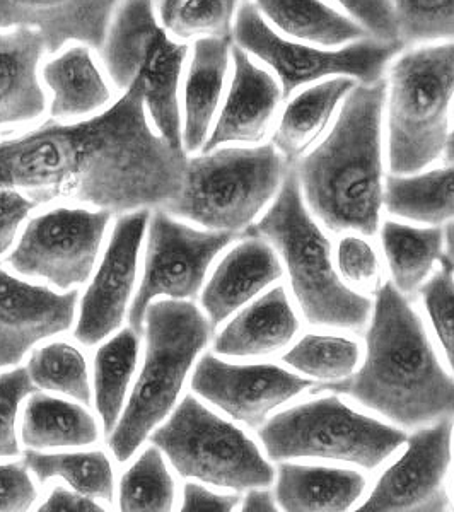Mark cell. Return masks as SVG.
<instances>
[{
    "label": "cell",
    "instance_id": "obj_40",
    "mask_svg": "<svg viewBox=\"0 0 454 512\" xmlns=\"http://www.w3.org/2000/svg\"><path fill=\"white\" fill-rule=\"evenodd\" d=\"M36 391L28 367L0 373V458H18L21 454L16 434L19 405Z\"/></svg>",
    "mask_w": 454,
    "mask_h": 512
},
{
    "label": "cell",
    "instance_id": "obj_12",
    "mask_svg": "<svg viewBox=\"0 0 454 512\" xmlns=\"http://www.w3.org/2000/svg\"><path fill=\"white\" fill-rule=\"evenodd\" d=\"M110 210L55 207L28 222L6 258L16 274L47 280L60 291L82 286L93 274L105 241Z\"/></svg>",
    "mask_w": 454,
    "mask_h": 512
},
{
    "label": "cell",
    "instance_id": "obj_30",
    "mask_svg": "<svg viewBox=\"0 0 454 512\" xmlns=\"http://www.w3.org/2000/svg\"><path fill=\"white\" fill-rule=\"evenodd\" d=\"M443 239L441 227L419 229L385 222L381 229V245L398 291L405 296L419 291L431 275L434 263L443 258Z\"/></svg>",
    "mask_w": 454,
    "mask_h": 512
},
{
    "label": "cell",
    "instance_id": "obj_49",
    "mask_svg": "<svg viewBox=\"0 0 454 512\" xmlns=\"http://www.w3.org/2000/svg\"><path fill=\"white\" fill-rule=\"evenodd\" d=\"M446 163L454 164V130L448 137V144H446Z\"/></svg>",
    "mask_w": 454,
    "mask_h": 512
},
{
    "label": "cell",
    "instance_id": "obj_4",
    "mask_svg": "<svg viewBox=\"0 0 454 512\" xmlns=\"http://www.w3.org/2000/svg\"><path fill=\"white\" fill-rule=\"evenodd\" d=\"M245 234L268 239L284 258L292 292L308 323L350 332L367 325L373 303L338 274L330 239L304 207L296 169H287L275 204Z\"/></svg>",
    "mask_w": 454,
    "mask_h": 512
},
{
    "label": "cell",
    "instance_id": "obj_19",
    "mask_svg": "<svg viewBox=\"0 0 454 512\" xmlns=\"http://www.w3.org/2000/svg\"><path fill=\"white\" fill-rule=\"evenodd\" d=\"M234 76L226 103L202 151L224 144H257L265 139L282 103V91L272 74L251 62L243 48H231Z\"/></svg>",
    "mask_w": 454,
    "mask_h": 512
},
{
    "label": "cell",
    "instance_id": "obj_26",
    "mask_svg": "<svg viewBox=\"0 0 454 512\" xmlns=\"http://www.w3.org/2000/svg\"><path fill=\"white\" fill-rule=\"evenodd\" d=\"M21 439L28 449L86 448L98 443L96 419L82 403L36 391L24 407Z\"/></svg>",
    "mask_w": 454,
    "mask_h": 512
},
{
    "label": "cell",
    "instance_id": "obj_5",
    "mask_svg": "<svg viewBox=\"0 0 454 512\" xmlns=\"http://www.w3.org/2000/svg\"><path fill=\"white\" fill-rule=\"evenodd\" d=\"M214 326L192 301H152L146 311V357L127 407L108 436L118 463L132 460L180 398L197 355L209 345Z\"/></svg>",
    "mask_w": 454,
    "mask_h": 512
},
{
    "label": "cell",
    "instance_id": "obj_43",
    "mask_svg": "<svg viewBox=\"0 0 454 512\" xmlns=\"http://www.w3.org/2000/svg\"><path fill=\"white\" fill-rule=\"evenodd\" d=\"M38 207L40 205L18 190L0 188V256L11 250L18 238L19 227L28 219L31 210Z\"/></svg>",
    "mask_w": 454,
    "mask_h": 512
},
{
    "label": "cell",
    "instance_id": "obj_24",
    "mask_svg": "<svg viewBox=\"0 0 454 512\" xmlns=\"http://www.w3.org/2000/svg\"><path fill=\"white\" fill-rule=\"evenodd\" d=\"M367 489L356 470L282 463L277 473V502L289 512L349 511Z\"/></svg>",
    "mask_w": 454,
    "mask_h": 512
},
{
    "label": "cell",
    "instance_id": "obj_23",
    "mask_svg": "<svg viewBox=\"0 0 454 512\" xmlns=\"http://www.w3.org/2000/svg\"><path fill=\"white\" fill-rule=\"evenodd\" d=\"M233 40L202 36L193 45L192 60L185 81V152H195L209 139L210 125L214 122L221 103L229 55Z\"/></svg>",
    "mask_w": 454,
    "mask_h": 512
},
{
    "label": "cell",
    "instance_id": "obj_35",
    "mask_svg": "<svg viewBox=\"0 0 454 512\" xmlns=\"http://www.w3.org/2000/svg\"><path fill=\"white\" fill-rule=\"evenodd\" d=\"M175 497V480L164 463L163 453L151 444L123 473L118 489L120 511H171Z\"/></svg>",
    "mask_w": 454,
    "mask_h": 512
},
{
    "label": "cell",
    "instance_id": "obj_41",
    "mask_svg": "<svg viewBox=\"0 0 454 512\" xmlns=\"http://www.w3.org/2000/svg\"><path fill=\"white\" fill-rule=\"evenodd\" d=\"M357 19L362 28L381 41L398 40L393 0H335Z\"/></svg>",
    "mask_w": 454,
    "mask_h": 512
},
{
    "label": "cell",
    "instance_id": "obj_31",
    "mask_svg": "<svg viewBox=\"0 0 454 512\" xmlns=\"http://www.w3.org/2000/svg\"><path fill=\"white\" fill-rule=\"evenodd\" d=\"M386 209L393 216L425 224H441L454 217V164L425 175L386 181Z\"/></svg>",
    "mask_w": 454,
    "mask_h": 512
},
{
    "label": "cell",
    "instance_id": "obj_48",
    "mask_svg": "<svg viewBox=\"0 0 454 512\" xmlns=\"http://www.w3.org/2000/svg\"><path fill=\"white\" fill-rule=\"evenodd\" d=\"M446 255H443V265L454 272V222H449L448 226H446Z\"/></svg>",
    "mask_w": 454,
    "mask_h": 512
},
{
    "label": "cell",
    "instance_id": "obj_47",
    "mask_svg": "<svg viewBox=\"0 0 454 512\" xmlns=\"http://www.w3.org/2000/svg\"><path fill=\"white\" fill-rule=\"evenodd\" d=\"M185 0H159V14L163 19L164 26L168 28L171 19L175 18L176 11L180 9Z\"/></svg>",
    "mask_w": 454,
    "mask_h": 512
},
{
    "label": "cell",
    "instance_id": "obj_11",
    "mask_svg": "<svg viewBox=\"0 0 454 512\" xmlns=\"http://www.w3.org/2000/svg\"><path fill=\"white\" fill-rule=\"evenodd\" d=\"M233 38L238 47L274 69L284 99L304 84L326 76H350L362 84L381 81L386 64L403 48L400 41L376 38H364L337 52L306 47L277 35L265 23L257 4L248 0L239 7Z\"/></svg>",
    "mask_w": 454,
    "mask_h": 512
},
{
    "label": "cell",
    "instance_id": "obj_15",
    "mask_svg": "<svg viewBox=\"0 0 454 512\" xmlns=\"http://www.w3.org/2000/svg\"><path fill=\"white\" fill-rule=\"evenodd\" d=\"M149 217L151 209L118 216L98 272L81 299L74 330L79 344L94 347L122 326L137 279L139 253Z\"/></svg>",
    "mask_w": 454,
    "mask_h": 512
},
{
    "label": "cell",
    "instance_id": "obj_44",
    "mask_svg": "<svg viewBox=\"0 0 454 512\" xmlns=\"http://www.w3.org/2000/svg\"><path fill=\"white\" fill-rule=\"evenodd\" d=\"M239 495L214 494L198 483L188 482L183 487V506L187 512H229L238 506Z\"/></svg>",
    "mask_w": 454,
    "mask_h": 512
},
{
    "label": "cell",
    "instance_id": "obj_13",
    "mask_svg": "<svg viewBox=\"0 0 454 512\" xmlns=\"http://www.w3.org/2000/svg\"><path fill=\"white\" fill-rule=\"evenodd\" d=\"M236 234L198 231L175 221L168 210L154 209L149 217L144 272L130 304L129 325L142 335L149 304L164 296L192 301L204 286L210 265L233 243Z\"/></svg>",
    "mask_w": 454,
    "mask_h": 512
},
{
    "label": "cell",
    "instance_id": "obj_25",
    "mask_svg": "<svg viewBox=\"0 0 454 512\" xmlns=\"http://www.w3.org/2000/svg\"><path fill=\"white\" fill-rule=\"evenodd\" d=\"M43 81L52 91L53 120L79 118L103 110L111 99L105 77L86 47H72L43 67Z\"/></svg>",
    "mask_w": 454,
    "mask_h": 512
},
{
    "label": "cell",
    "instance_id": "obj_38",
    "mask_svg": "<svg viewBox=\"0 0 454 512\" xmlns=\"http://www.w3.org/2000/svg\"><path fill=\"white\" fill-rule=\"evenodd\" d=\"M437 340L454 371V277L446 265L419 289Z\"/></svg>",
    "mask_w": 454,
    "mask_h": 512
},
{
    "label": "cell",
    "instance_id": "obj_29",
    "mask_svg": "<svg viewBox=\"0 0 454 512\" xmlns=\"http://www.w3.org/2000/svg\"><path fill=\"white\" fill-rule=\"evenodd\" d=\"M140 335L123 328L94 355V405L110 436L122 417L123 402L139 362Z\"/></svg>",
    "mask_w": 454,
    "mask_h": 512
},
{
    "label": "cell",
    "instance_id": "obj_9",
    "mask_svg": "<svg viewBox=\"0 0 454 512\" xmlns=\"http://www.w3.org/2000/svg\"><path fill=\"white\" fill-rule=\"evenodd\" d=\"M272 461L294 458L342 461L376 470L407 443L405 432L359 414L338 396L301 403L258 429Z\"/></svg>",
    "mask_w": 454,
    "mask_h": 512
},
{
    "label": "cell",
    "instance_id": "obj_20",
    "mask_svg": "<svg viewBox=\"0 0 454 512\" xmlns=\"http://www.w3.org/2000/svg\"><path fill=\"white\" fill-rule=\"evenodd\" d=\"M282 274L284 268L274 246L257 234L248 236L222 258L205 286L200 303L210 325H221Z\"/></svg>",
    "mask_w": 454,
    "mask_h": 512
},
{
    "label": "cell",
    "instance_id": "obj_1",
    "mask_svg": "<svg viewBox=\"0 0 454 512\" xmlns=\"http://www.w3.org/2000/svg\"><path fill=\"white\" fill-rule=\"evenodd\" d=\"M146 82L137 76L108 110L82 122L50 120L0 142V188L36 204L76 202L115 216L166 209L183 187L187 152L173 151L146 115Z\"/></svg>",
    "mask_w": 454,
    "mask_h": 512
},
{
    "label": "cell",
    "instance_id": "obj_39",
    "mask_svg": "<svg viewBox=\"0 0 454 512\" xmlns=\"http://www.w3.org/2000/svg\"><path fill=\"white\" fill-rule=\"evenodd\" d=\"M338 274L357 292L376 294L381 289V263L374 246L359 238L345 236L337 246Z\"/></svg>",
    "mask_w": 454,
    "mask_h": 512
},
{
    "label": "cell",
    "instance_id": "obj_42",
    "mask_svg": "<svg viewBox=\"0 0 454 512\" xmlns=\"http://www.w3.org/2000/svg\"><path fill=\"white\" fill-rule=\"evenodd\" d=\"M38 499V489L24 463L0 465V511H28Z\"/></svg>",
    "mask_w": 454,
    "mask_h": 512
},
{
    "label": "cell",
    "instance_id": "obj_7",
    "mask_svg": "<svg viewBox=\"0 0 454 512\" xmlns=\"http://www.w3.org/2000/svg\"><path fill=\"white\" fill-rule=\"evenodd\" d=\"M99 52L118 89L127 91L139 74L144 77V101L154 127L173 151L185 152L180 79L188 45L171 40L158 23L156 0H123Z\"/></svg>",
    "mask_w": 454,
    "mask_h": 512
},
{
    "label": "cell",
    "instance_id": "obj_6",
    "mask_svg": "<svg viewBox=\"0 0 454 512\" xmlns=\"http://www.w3.org/2000/svg\"><path fill=\"white\" fill-rule=\"evenodd\" d=\"M286 173L272 144L204 152L188 159L180 195L164 210L209 231L246 233Z\"/></svg>",
    "mask_w": 454,
    "mask_h": 512
},
{
    "label": "cell",
    "instance_id": "obj_46",
    "mask_svg": "<svg viewBox=\"0 0 454 512\" xmlns=\"http://www.w3.org/2000/svg\"><path fill=\"white\" fill-rule=\"evenodd\" d=\"M241 511L246 512H274L277 511V504L274 501V495L270 494L265 487L248 490Z\"/></svg>",
    "mask_w": 454,
    "mask_h": 512
},
{
    "label": "cell",
    "instance_id": "obj_2",
    "mask_svg": "<svg viewBox=\"0 0 454 512\" xmlns=\"http://www.w3.org/2000/svg\"><path fill=\"white\" fill-rule=\"evenodd\" d=\"M361 371L318 391L342 393L408 429L454 419V378L444 369L424 321L391 282L381 286Z\"/></svg>",
    "mask_w": 454,
    "mask_h": 512
},
{
    "label": "cell",
    "instance_id": "obj_17",
    "mask_svg": "<svg viewBox=\"0 0 454 512\" xmlns=\"http://www.w3.org/2000/svg\"><path fill=\"white\" fill-rule=\"evenodd\" d=\"M79 291L30 284L0 267V369L18 366L38 342L69 332Z\"/></svg>",
    "mask_w": 454,
    "mask_h": 512
},
{
    "label": "cell",
    "instance_id": "obj_3",
    "mask_svg": "<svg viewBox=\"0 0 454 512\" xmlns=\"http://www.w3.org/2000/svg\"><path fill=\"white\" fill-rule=\"evenodd\" d=\"M386 82L361 84L347 94L332 132L296 173L308 205L333 233L357 231L373 236L385 200L381 163V118Z\"/></svg>",
    "mask_w": 454,
    "mask_h": 512
},
{
    "label": "cell",
    "instance_id": "obj_34",
    "mask_svg": "<svg viewBox=\"0 0 454 512\" xmlns=\"http://www.w3.org/2000/svg\"><path fill=\"white\" fill-rule=\"evenodd\" d=\"M282 362L308 378L335 383L354 374L361 362V345L352 338L311 333L287 350Z\"/></svg>",
    "mask_w": 454,
    "mask_h": 512
},
{
    "label": "cell",
    "instance_id": "obj_14",
    "mask_svg": "<svg viewBox=\"0 0 454 512\" xmlns=\"http://www.w3.org/2000/svg\"><path fill=\"white\" fill-rule=\"evenodd\" d=\"M453 420H439L407 439L408 448L386 468L361 512L446 511Z\"/></svg>",
    "mask_w": 454,
    "mask_h": 512
},
{
    "label": "cell",
    "instance_id": "obj_50",
    "mask_svg": "<svg viewBox=\"0 0 454 512\" xmlns=\"http://www.w3.org/2000/svg\"><path fill=\"white\" fill-rule=\"evenodd\" d=\"M453 494H454V482H453Z\"/></svg>",
    "mask_w": 454,
    "mask_h": 512
},
{
    "label": "cell",
    "instance_id": "obj_37",
    "mask_svg": "<svg viewBox=\"0 0 454 512\" xmlns=\"http://www.w3.org/2000/svg\"><path fill=\"white\" fill-rule=\"evenodd\" d=\"M239 0H185L169 23L181 40L210 36L233 40V16Z\"/></svg>",
    "mask_w": 454,
    "mask_h": 512
},
{
    "label": "cell",
    "instance_id": "obj_36",
    "mask_svg": "<svg viewBox=\"0 0 454 512\" xmlns=\"http://www.w3.org/2000/svg\"><path fill=\"white\" fill-rule=\"evenodd\" d=\"M398 40L403 47L422 41H454V0H393Z\"/></svg>",
    "mask_w": 454,
    "mask_h": 512
},
{
    "label": "cell",
    "instance_id": "obj_8",
    "mask_svg": "<svg viewBox=\"0 0 454 512\" xmlns=\"http://www.w3.org/2000/svg\"><path fill=\"white\" fill-rule=\"evenodd\" d=\"M390 169L414 175L446 151L454 98V41L405 53L391 67Z\"/></svg>",
    "mask_w": 454,
    "mask_h": 512
},
{
    "label": "cell",
    "instance_id": "obj_45",
    "mask_svg": "<svg viewBox=\"0 0 454 512\" xmlns=\"http://www.w3.org/2000/svg\"><path fill=\"white\" fill-rule=\"evenodd\" d=\"M38 511L41 512H101L103 507L94 502L88 495L72 492L65 487H55L52 494L48 495L47 501L43 502Z\"/></svg>",
    "mask_w": 454,
    "mask_h": 512
},
{
    "label": "cell",
    "instance_id": "obj_32",
    "mask_svg": "<svg viewBox=\"0 0 454 512\" xmlns=\"http://www.w3.org/2000/svg\"><path fill=\"white\" fill-rule=\"evenodd\" d=\"M24 465L38 482L62 478L72 490L91 499L111 504L115 499V473L105 451H79V453H38L30 449L24 453Z\"/></svg>",
    "mask_w": 454,
    "mask_h": 512
},
{
    "label": "cell",
    "instance_id": "obj_22",
    "mask_svg": "<svg viewBox=\"0 0 454 512\" xmlns=\"http://www.w3.org/2000/svg\"><path fill=\"white\" fill-rule=\"evenodd\" d=\"M299 318L284 286H277L243 309L214 340L219 355L257 359L279 354L299 332Z\"/></svg>",
    "mask_w": 454,
    "mask_h": 512
},
{
    "label": "cell",
    "instance_id": "obj_18",
    "mask_svg": "<svg viewBox=\"0 0 454 512\" xmlns=\"http://www.w3.org/2000/svg\"><path fill=\"white\" fill-rule=\"evenodd\" d=\"M122 0H0V30L33 28L47 53L59 52L70 41L101 50L111 18Z\"/></svg>",
    "mask_w": 454,
    "mask_h": 512
},
{
    "label": "cell",
    "instance_id": "obj_16",
    "mask_svg": "<svg viewBox=\"0 0 454 512\" xmlns=\"http://www.w3.org/2000/svg\"><path fill=\"white\" fill-rule=\"evenodd\" d=\"M190 386L193 393L221 408L231 419L257 429L275 408L309 390L313 381L277 364L239 366L205 354L193 371Z\"/></svg>",
    "mask_w": 454,
    "mask_h": 512
},
{
    "label": "cell",
    "instance_id": "obj_28",
    "mask_svg": "<svg viewBox=\"0 0 454 512\" xmlns=\"http://www.w3.org/2000/svg\"><path fill=\"white\" fill-rule=\"evenodd\" d=\"M257 7L286 35L323 47L367 38L361 24L345 18L321 0H257Z\"/></svg>",
    "mask_w": 454,
    "mask_h": 512
},
{
    "label": "cell",
    "instance_id": "obj_10",
    "mask_svg": "<svg viewBox=\"0 0 454 512\" xmlns=\"http://www.w3.org/2000/svg\"><path fill=\"white\" fill-rule=\"evenodd\" d=\"M149 441L161 449L183 478H195L221 489L270 487L275 470L245 431L187 395L168 422L158 425Z\"/></svg>",
    "mask_w": 454,
    "mask_h": 512
},
{
    "label": "cell",
    "instance_id": "obj_33",
    "mask_svg": "<svg viewBox=\"0 0 454 512\" xmlns=\"http://www.w3.org/2000/svg\"><path fill=\"white\" fill-rule=\"evenodd\" d=\"M28 373L38 390L70 396L84 407L93 405L88 362L81 350L67 342H53L35 350Z\"/></svg>",
    "mask_w": 454,
    "mask_h": 512
},
{
    "label": "cell",
    "instance_id": "obj_27",
    "mask_svg": "<svg viewBox=\"0 0 454 512\" xmlns=\"http://www.w3.org/2000/svg\"><path fill=\"white\" fill-rule=\"evenodd\" d=\"M354 88L356 82L352 79L337 77L306 89L292 99L274 135V146L289 163H296L297 159L303 158L304 152L315 146L332 120L338 103Z\"/></svg>",
    "mask_w": 454,
    "mask_h": 512
},
{
    "label": "cell",
    "instance_id": "obj_21",
    "mask_svg": "<svg viewBox=\"0 0 454 512\" xmlns=\"http://www.w3.org/2000/svg\"><path fill=\"white\" fill-rule=\"evenodd\" d=\"M45 40L33 28L0 33V130L35 122L47 110L38 67Z\"/></svg>",
    "mask_w": 454,
    "mask_h": 512
}]
</instances>
